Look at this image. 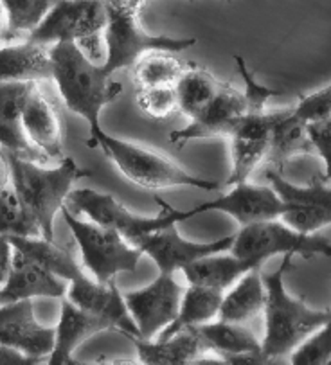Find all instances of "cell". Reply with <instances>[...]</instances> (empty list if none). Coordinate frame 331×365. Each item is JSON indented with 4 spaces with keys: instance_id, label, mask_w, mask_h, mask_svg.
Listing matches in <instances>:
<instances>
[{
    "instance_id": "1",
    "label": "cell",
    "mask_w": 331,
    "mask_h": 365,
    "mask_svg": "<svg viewBox=\"0 0 331 365\" xmlns=\"http://www.w3.org/2000/svg\"><path fill=\"white\" fill-rule=\"evenodd\" d=\"M49 53L53 79L56 81L61 99L71 112L87 120L91 130L88 146L92 148L96 139L105 132L101 128L103 108L119 98L123 87L113 81L110 72L83 56L74 42L54 43Z\"/></svg>"
},
{
    "instance_id": "2",
    "label": "cell",
    "mask_w": 331,
    "mask_h": 365,
    "mask_svg": "<svg viewBox=\"0 0 331 365\" xmlns=\"http://www.w3.org/2000/svg\"><path fill=\"white\" fill-rule=\"evenodd\" d=\"M292 259L294 256H282L277 270L263 275L267 301L263 309L265 335L261 353L267 358L290 356L331 315V309L310 308L302 299L294 297L286 290L285 275L292 268Z\"/></svg>"
},
{
    "instance_id": "3",
    "label": "cell",
    "mask_w": 331,
    "mask_h": 365,
    "mask_svg": "<svg viewBox=\"0 0 331 365\" xmlns=\"http://www.w3.org/2000/svg\"><path fill=\"white\" fill-rule=\"evenodd\" d=\"M11 171V187L40 227L41 236L54 240V220L65 207L74 184L88 177L72 157H63L56 168H44L29 158L4 151Z\"/></svg>"
},
{
    "instance_id": "4",
    "label": "cell",
    "mask_w": 331,
    "mask_h": 365,
    "mask_svg": "<svg viewBox=\"0 0 331 365\" xmlns=\"http://www.w3.org/2000/svg\"><path fill=\"white\" fill-rule=\"evenodd\" d=\"M92 148H101L103 153L113 162V166L124 177L148 191L177 187H191L209 192L220 191V182L196 177L166 155L141 144L117 139L106 132L96 139Z\"/></svg>"
},
{
    "instance_id": "5",
    "label": "cell",
    "mask_w": 331,
    "mask_h": 365,
    "mask_svg": "<svg viewBox=\"0 0 331 365\" xmlns=\"http://www.w3.org/2000/svg\"><path fill=\"white\" fill-rule=\"evenodd\" d=\"M157 204L164 209V215L161 216H139L124 207L119 200L113 198L108 192H99L96 189H72L68 195L65 207L72 215L87 216L88 222H94L98 225L106 227L110 230H116L117 234L128 241L130 245L136 247L144 236L164 227L177 225V223L191 220L189 211H178L171 207L161 198H157Z\"/></svg>"
},
{
    "instance_id": "6",
    "label": "cell",
    "mask_w": 331,
    "mask_h": 365,
    "mask_svg": "<svg viewBox=\"0 0 331 365\" xmlns=\"http://www.w3.org/2000/svg\"><path fill=\"white\" fill-rule=\"evenodd\" d=\"M103 38L106 43V72L113 74L121 68L133 67L148 53H184L196 43V38H171L151 34L139 24V9L133 6L110 8Z\"/></svg>"
},
{
    "instance_id": "7",
    "label": "cell",
    "mask_w": 331,
    "mask_h": 365,
    "mask_svg": "<svg viewBox=\"0 0 331 365\" xmlns=\"http://www.w3.org/2000/svg\"><path fill=\"white\" fill-rule=\"evenodd\" d=\"M229 252L263 267L272 256H302L305 259L331 257V243L319 234L297 232L277 218L241 227L234 234Z\"/></svg>"
},
{
    "instance_id": "8",
    "label": "cell",
    "mask_w": 331,
    "mask_h": 365,
    "mask_svg": "<svg viewBox=\"0 0 331 365\" xmlns=\"http://www.w3.org/2000/svg\"><path fill=\"white\" fill-rule=\"evenodd\" d=\"M61 215L78 243L83 264L91 270L96 281L112 282L121 272L137 270L143 252L130 245L121 234L94 222H83L67 207L61 209Z\"/></svg>"
},
{
    "instance_id": "9",
    "label": "cell",
    "mask_w": 331,
    "mask_h": 365,
    "mask_svg": "<svg viewBox=\"0 0 331 365\" xmlns=\"http://www.w3.org/2000/svg\"><path fill=\"white\" fill-rule=\"evenodd\" d=\"M268 185L285 204L281 222L302 234H317L331 225V184L315 178L306 185H297L282 178L277 171H267Z\"/></svg>"
},
{
    "instance_id": "10",
    "label": "cell",
    "mask_w": 331,
    "mask_h": 365,
    "mask_svg": "<svg viewBox=\"0 0 331 365\" xmlns=\"http://www.w3.org/2000/svg\"><path fill=\"white\" fill-rule=\"evenodd\" d=\"M106 22L108 4L105 0H60L41 20L40 26L27 34V40L38 46L76 43L83 38L103 33Z\"/></svg>"
},
{
    "instance_id": "11",
    "label": "cell",
    "mask_w": 331,
    "mask_h": 365,
    "mask_svg": "<svg viewBox=\"0 0 331 365\" xmlns=\"http://www.w3.org/2000/svg\"><path fill=\"white\" fill-rule=\"evenodd\" d=\"M182 295L184 287L171 274H158L144 288L123 294L124 304L139 333L137 339H157L177 317Z\"/></svg>"
},
{
    "instance_id": "12",
    "label": "cell",
    "mask_w": 331,
    "mask_h": 365,
    "mask_svg": "<svg viewBox=\"0 0 331 365\" xmlns=\"http://www.w3.org/2000/svg\"><path fill=\"white\" fill-rule=\"evenodd\" d=\"M233 243L234 234L215 241L185 240L177 230V225H170L144 236L136 247L143 252V256H148L157 264L161 274L173 275L177 270H182L202 257L229 252Z\"/></svg>"
},
{
    "instance_id": "13",
    "label": "cell",
    "mask_w": 331,
    "mask_h": 365,
    "mask_svg": "<svg viewBox=\"0 0 331 365\" xmlns=\"http://www.w3.org/2000/svg\"><path fill=\"white\" fill-rule=\"evenodd\" d=\"M282 110L245 113L238 120L230 135L227 137L230 143V160H233V171L227 178V184L236 185L247 182L254 170L267 158L272 130L282 115Z\"/></svg>"
},
{
    "instance_id": "14",
    "label": "cell",
    "mask_w": 331,
    "mask_h": 365,
    "mask_svg": "<svg viewBox=\"0 0 331 365\" xmlns=\"http://www.w3.org/2000/svg\"><path fill=\"white\" fill-rule=\"evenodd\" d=\"M218 211L225 212L230 218L236 220L241 227L253 223L277 220L285 212V204L277 196V192L270 185H258L250 182L230 185V191L220 195L215 200H207L203 204L189 209V215L196 216L200 212Z\"/></svg>"
},
{
    "instance_id": "15",
    "label": "cell",
    "mask_w": 331,
    "mask_h": 365,
    "mask_svg": "<svg viewBox=\"0 0 331 365\" xmlns=\"http://www.w3.org/2000/svg\"><path fill=\"white\" fill-rule=\"evenodd\" d=\"M65 299L81 312L105 320L112 331H119L126 339L139 336L136 324L124 304L123 294L117 290L113 282H98L83 274L81 277L68 282Z\"/></svg>"
},
{
    "instance_id": "16",
    "label": "cell",
    "mask_w": 331,
    "mask_h": 365,
    "mask_svg": "<svg viewBox=\"0 0 331 365\" xmlns=\"http://www.w3.org/2000/svg\"><path fill=\"white\" fill-rule=\"evenodd\" d=\"M0 344L27 356L47 358L54 346V328L38 322L33 301L0 304Z\"/></svg>"
},
{
    "instance_id": "17",
    "label": "cell",
    "mask_w": 331,
    "mask_h": 365,
    "mask_svg": "<svg viewBox=\"0 0 331 365\" xmlns=\"http://www.w3.org/2000/svg\"><path fill=\"white\" fill-rule=\"evenodd\" d=\"M247 113L245 99L240 91L222 85L216 98L213 99L195 119H191L185 128L175 130L170 133L171 143L185 144L195 139H215V137H229L238 120Z\"/></svg>"
},
{
    "instance_id": "18",
    "label": "cell",
    "mask_w": 331,
    "mask_h": 365,
    "mask_svg": "<svg viewBox=\"0 0 331 365\" xmlns=\"http://www.w3.org/2000/svg\"><path fill=\"white\" fill-rule=\"evenodd\" d=\"M67 281L56 277L15 250L11 274L4 287L0 288V304L44 297L63 299L67 295Z\"/></svg>"
},
{
    "instance_id": "19",
    "label": "cell",
    "mask_w": 331,
    "mask_h": 365,
    "mask_svg": "<svg viewBox=\"0 0 331 365\" xmlns=\"http://www.w3.org/2000/svg\"><path fill=\"white\" fill-rule=\"evenodd\" d=\"M22 126L27 140L46 158H63V126L60 113L46 94L33 85L26 101Z\"/></svg>"
},
{
    "instance_id": "20",
    "label": "cell",
    "mask_w": 331,
    "mask_h": 365,
    "mask_svg": "<svg viewBox=\"0 0 331 365\" xmlns=\"http://www.w3.org/2000/svg\"><path fill=\"white\" fill-rule=\"evenodd\" d=\"M33 85L38 83H0V146L16 157L40 162L46 157L27 140L22 126L24 108Z\"/></svg>"
},
{
    "instance_id": "21",
    "label": "cell",
    "mask_w": 331,
    "mask_h": 365,
    "mask_svg": "<svg viewBox=\"0 0 331 365\" xmlns=\"http://www.w3.org/2000/svg\"><path fill=\"white\" fill-rule=\"evenodd\" d=\"M105 331H112L105 320L81 312L63 297L60 320L54 328V346L47 356L49 358L47 365H71L72 354L83 342Z\"/></svg>"
},
{
    "instance_id": "22",
    "label": "cell",
    "mask_w": 331,
    "mask_h": 365,
    "mask_svg": "<svg viewBox=\"0 0 331 365\" xmlns=\"http://www.w3.org/2000/svg\"><path fill=\"white\" fill-rule=\"evenodd\" d=\"M51 47L24 43L0 49V83H40L53 79Z\"/></svg>"
},
{
    "instance_id": "23",
    "label": "cell",
    "mask_w": 331,
    "mask_h": 365,
    "mask_svg": "<svg viewBox=\"0 0 331 365\" xmlns=\"http://www.w3.org/2000/svg\"><path fill=\"white\" fill-rule=\"evenodd\" d=\"M128 340L136 346L139 365H185L188 361L207 354L196 328L182 329L166 339Z\"/></svg>"
},
{
    "instance_id": "24",
    "label": "cell",
    "mask_w": 331,
    "mask_h": 365,
    "mask_svg": "<svg viewBox=\"0 0 331 365\" xmlns=\"http://www.w3.org/2000/svg\"><path fill=\"white\" fill-rule=\"evenodd\" d=\"M260 270L261 268H254V270L247 272L223 294V301L216 319L245 326L256 317L263 315L267 290H265L263 275Z\"/></svg>"
},
{
    "instance_id": "25",
    "label": "cell",
    "mask_w": 331,
    "mask_h": 365,
    "mask_svg": "<svg viewBox=\"0 0 331 365\" xmlns=\"http://www.w3.org/2000/svg\"><path fill=\"white\" fill-rule=\"evenodd\" d=\"M254 268L261 267H256L250 261L241 259L234 254L222 252L202 257V259L182 268V272H184L189 284L227 292L234 282H238V279L243 277L247 272L254 270Z\"/></svg>"
},
{
    "instance_id": "26",
    "label": "cell",
    "mask_w": 331,
    "mask_h": 365,
    "mask_svg": "<svg viewBox=\"0 0 331 365\" xmlns=\"http://www.w3.org/2000/svg\"><path fill=\"white\" fill-rule=\"evenodd\" d=\"M9 243L16 252L26 256L27 259L34 261L40 264L41 268H46L47 272L54 274L56 277L63 279V281L71 282L74 279L81 277L85 272L78 264L71 252L63 247H60L54 240H46V237H20L11 236L8 237Z\"/></svg>"
},
{
    "instance_id": "27",
    "label": "cell",
    "mask_w": 331,
    "mask_h": 365,
    "mask_svg": "<svg viewBox=\"0 0 331 365\" xmlns=\"http://www.w3.org/2000/svg\"><path fill=\"white\" fill-rule=\"evenodd\" d=\"M223 294L225 292L215 290V288L189 284L188 288H184L177 317L157 339H166L182 329L196 328V326L215 320L218 317L220 306H222Z\"/></svg>"
},
{
    "instance_id": "28",
    "label": "cell",
    "mask_w": 331,
    "mask_h": 365,
    "mask_svg": "<svg viewBox=\"0 0 331 365\" xmlns=\"http://www.w3.org/2000/svg\"><path fill=\"white\" fill-rule=\"evenodd\" d=\"M302 155H313L308 125L295 115L294 110L285 108L272 130L267 158L274 166L282 168L288 160Z\"/></svg>"
},
{
    "instance_id": "29",
    "label": "cell",
    "mask_w": 331,
    "mask_h": 365,
    "mask_svg": "<svg viewBox=\"0 0 331 365\" xmlns=\"http://www.w3.org/2000/svg\"><path fill=\"white\" fill-rule=\"evenodd\" d=\"M205 346L207 353L218 356H236L261 351V340L254 335L243 324L223 322V320H211V322L196 326Z\"/></svg>"
},
{
    "instance_id": "30",
    "label": "cell",
    "mask_w": 331,
    "mask_h": 365,
    "mask_svg": "<svg viewBox=\"0 0 331 365\" xmlns=\"http://www.w3.org/2000/svg\"><path fill=\"white\" fill-rule=\"evenodd\" d=\"M222 83L205 68H185L184 74L175 83L177 110H180L189 119H195L216 98Z\"/></svg>"
},
{
    "instance_id": "31",
    "label": "cell",
    "mask_w": 331,
    "mask_h": 365,
    "mask_svg": "<svg viewBox=\"0 0 331 365\" xmlns=\"http://www.w3.org/2000/svg\"><path fill=\"white\" fill-rule=\"evenodd\" d=\"M185 68L173 53H148L133 65V79L137 88L175 87Z\"/></svg>"
},
{
    "instance_id": "32",
    "label": "cell",
    "mask_w": 331,
    "mask_h": 365,
    "mask_svg": "<svg viewBox=\"0 0 331 365\" xmlns=\"http://www.w3.org/2000/svg\"><path fill=\"white\" fill-rule=\"evenodd\" d=\"M60 0H0L8 26L6 36L31 34Z\"/></svg>"
},
{
    "instance_id": "33",
    "label": "cell",
    "mask_w": 331,
    "mask_h": 365,
    "mask_svg": "<svg viewBox=\"0 0 331 365\" xmlns=\"http://www.w3.org/2000/svg\"><path fill=\"white\" fill-rule=\"evenodd\" d=\"M0 236L38 237L40 227L22 204L11 185L0 189ZM44 237V236H41Z\"/></svg>"
},
{
    "instance_id": "34",
    "label": "cell",
    "mask_w": 331,
    "mask_h": 365,
    "mask_svg": "<svg viewBox=\"0 0 331 365\" xmlns=\"http://www.w3.org/2000/svg\"><path fill=\"white\" fill-rule=\"evenodd\" d=\"M331 360V315L290 354V365H324Z\"/></svg>"
},
{
    "instance_id": "35",
    "label": "cell",
    "mask_w": 331,
    "mask_h": 365,
    "mask_svg": "<svg viewBox=\"0 0 331 365\" xmlns=\"http://www.w3.org/2000/svg\"><path fill=\"white\" fill-rule=\"evenodd\" d=\"M234 61H236L238 72H240L241 79L245 83V91L241 92L245 99V108L247 113H261L267 110V103L270 101V98L281 94V91H275V88L267 87V85L260 83L256 79V76L248 71L247 63H245L243 58L240 54H234Z\"/></svg>"
},
{
    "instance_id": "36",
    "label": "cell",
    "mask_w": 331,
    "mask_h": 365,
    "mask_svg": "<svg viewBox=\"0 0 331 365\" xmlns=\"http://www.w3.org/2000/svg\"><path fill=\"white\" fill-rule=\"evenodd\" d=\"M137 105L146 115L164 119L177 110L175 87H148L137 91Z\"/></svg>"
},
{
    "instance_id": "37",
    "label": "cell",
    "mask_w": 331,
    "mask_h": 365,
    "mask_svg": "<svg viewBox=\"0 0 331 365\" xmlns=\"http://www.w3.org/2000/svg\"><path fill=\"white\" fill-rule=\"evenodd\" d=\"M295 115L306 125L331 117V83L308 96H302L297 105L292 106Z\"/></svg>"
},
{
    "instance_id": "38",
    "label": "cell",
    "mask_w": 331,
    "mask_h": 365,
    "mask_svg": "<svg viewBox=\"0 0 331 365\" xmlns=\"http://www.w3.org/2000/svg\"><path fill=\"white\" fill-rule=\"evenodd\" d=\"M308 135L313 153L319 155L324 162V180L331 184V117L310 123Z\"/></svg>"
},
{
    "instance_id": "39",
    "label": "cell",
    "mask_w": 331,
    "mask_h": 365,
    "mask_svg": "<svg viewBox=\"0 0 331 365\" xmlns=\"http://www.w3.org/2000/svg\"><path fill=\"white\" fill-rule=\"evenodd\" d=\"M76 47L81 51V54L87 58L91 63L98 65V67H103L106 61V43L105 38H103V33L92 34L88 38H83L79 42H76Z\"/></svg>"
},
{
    "instance_id": "40",
    "label": "cell",
    "mask_w": 331,
    "mask_h": 365,
    "mask_svg": "<svg viewBox=\"0 0 331 365\" xmlns=\"http://www.w3.org/2000/svg\"><path fill=\"white\" fill-rule=\"evenodd\" d=\"M44 360L46 358L27 356V354L20 353V351L0 344V365H40Z\"/></svg>"
},
{
    "instance_id": "41",
    "label": "cell",
    "mask_w": 331,
    "mask_h": 365,
    "mask_svg": "<svg viewBox=\"0 0 331 365\" xmlns=\"http://www.w3.org/2000/svg\"><path fill=\"white\" fill-rule=\"evenodd\" d=\"M13 245L6 236H0V288L4 287L13 268Z\"/></svg>"
},
{
    "instance_id": "42",
    "label": "cell",
    "mask_w": 331,
    "mask_h": 365,
    "mask_svg": "<svg viewBox=\"0 0 331 365\" xmlns=\"http://www.w3.org/2000/svg\"><path fill=\"white\" fill-rule=\"evenodd\" d=\"M229 365H267V356L261 351L247 354H236V356L225 358Z\"/></svg>"
},
{
    "instance_id": "43",
    "label": "cell",
    "mask_w": 331,
    "mask_h": 365,
    "mask_svg": "<svg viewBox=\"0 0 331 365\" xmlns=\"http://www.w3.org/2000/svg\"><path fill=\"white\" fill-rule=\"evenodd\" d=\"M11 185V171H9V162L4 150H0V189Z\"/></svg>"
},
{
    "instance_id": "44",
    "label": "cell",
    "mask_w": 331,
    "mask_h": 365,
    "mask_svg": "<svg viewBox=\"0 0 331 365\" xmlns=\"http://www.w3.org/2000/svg\"><path fill=\"white\" fill-rule=\"evenodd\" d=\"M185 365H229L227 364V360L223 356H218V354H202V356L195 358V360L188 361Z\"/></svg>"
},
{
    "instance_id": "45",
    "label": "cell",
    "mask_w": 331,
    "mask_h": 365,
    "mask_svg": "<svg viewBox=\"0 0 331 365\" xmlns=\"http://www.w3.org/2000/svg\"><path fill=\"white\" fill-rule=\"evenodd\" d=\"M71 365H137L132 360H112V361H76L72 360Z\"/></svg>"
},
{
    "instance_id": "46",
    "label": "cell",
    "mask_w": 331,
    "mask_h": 365,
    "mask_svg": "<svg viewBox=\"0 0 331 365\" xmlns=\"http://www.w3.org/2000/svg\"><path fill=\"white\" fill-rule=\"evenodd\" d=\"M110 8H126V6H132V0H105Z\"/></svg>"
},
{
    "instance_id": "47",
    "label": "cell",
    "mask_w": 331,
    "mask_h": 365,
    "mask_svg": "<svg viewBox=\"0 0 331 365\" xmlns=\"http://www.w3.org/2000/svg\"><path fill=\"white\" fill-rule=\"evenodd\" d=\"M148 2H150V0H132V6L136 9H141L143 6H146ZM225 2H233V0H225Z\"/></svg>"
},
{
    "instance_id": "48",
    "label": "cell",
    "mask_w": 331,
    "mask_h": 365,
    "mask_svg": "<svg viewBox=\"0 0 331 365\" xmlns=\"http://www.w3.org/2000/svg\"><path fill=\"white\" fill-rule=\"evenodd\" d=\"M2 15H4V9H2V6H0V26H2Z\"/></svg>"
},
{
    "instance_id": "49",
    "label": "cell",
    "mask_w": 331,
    "mask_h": 365,
    "mask_svg": "<svg viewBox=\"0 0 331 365\" xmlns=\"http://www.w3.org/2000/svg\"><path fill=\"white\" fill-rule=\"evenodd\" d=\"M324 365H331V360H330V361H326V364H324Z\"/></svg>"
}]
</instances>
